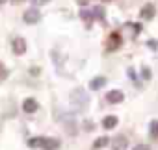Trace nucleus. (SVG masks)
<instances>
[{
	"instance_id": "8",
	"label": "nucleus",
	"mask_w": 158,
	"mask_h": 150,
	"mask_svg": "<svg viewBox=\"0 0 158 150\" xmlns=\"http://www.w3.org/2000/svg\"><path fill=\"white\" fill-rule=\"evenodd\" d=\"M104 84H106V78H104V76H97V78H93V80L89 82V89H91V91H99Z\"/></svg>"
},
{
	"instance_id": "1",
	"label": "nucleus",
	"mask_w": 158,
	"mask_h": 150,
	"mask_svg": "<svg viewBox=\"0 0 158 150\" xmlns=\"http://www.w3.org/2000/svg\"><path fill=\"white\" fill-rule=\"evenodd\" d=\"M11 50H13L15 56H23V54L26 52V41H24L23 37H15V39L11 41Z\"/></svg>"
},
{
	"instance_id": "6",
	"label": "nucleus",
	"mask_w": 158,
	"mask_h": 150,
	"mask_svg": "<svg viewBox=\"0 0 158 150\" xmlns=\"http://www.w3.org/2000/svg\"><path fill=\"white\" fill-rule=\"evenodd\" d=\"M139 17H141L143 21L152 19V17H154V6H152V4H145V6L141 8V11H139Z\"/></svg>"
},
{
	"instance_id": "16",
	"label": "nucleus",
	"mask_w": 158,
	"mask_h": 150,
	"mask_svg": "<svg viewBox=\"0 0 158 150\" xmlns=\"http://www.w3.org/2000/svg\"><path fill=\"white\" fill-rule=\"evenodd\" d=\"M80 17H82V19H86V21H88V22H91V17H93V15H91V13H89V11H86V10H84V11H82V13H80Z\"/></svg>"
},
{
	"instance_id": "3",
	"label": "nucleus",
	"mask_w": 158,
	"mask_h": 150,
	"mask_svg": "<svg viewBox=\"0 0 158 150\" xmlns=\"http://www.w3.org/2000/svg\"><path fill=\"white\" fill-rule=\"evenodd\" d=\"M112 148L114 150H127L128 148V139L125 135H115L112 141Z\"/></svg>"
},
{
	"instance_id": "10",
	"label": "nucleus",
	"mask_w": 158,
	"mask_h": 150,
	"mask_svg": "<svg viewBox=\"0 0 158 150\" xmlns=\"http://www.w3.org/2000/svg\"><path fill=\"white\" fill-rule=\"evenodd\" d=\"M119 45H121V35H119V34H112V35H110L108 48H110V50H115V48H119Z\"/></svg>"
},
{
	"instance_id": "11",
	"label": "nucleus",
	"mask_w": 158,
	"mask_h": 150,
	"mask_svg": "<svg viewBox=\"0 0 158 150\" xmlns=\"http://www.w3.org/2000/svg\"><path fill=\"white\" fill-rule=\"evenodd\" d=\"M28 146L30 148H37V146H43V137H32L28 141Z\"/></svg>"
},
{
	"instance_id": "15",
	"label": "nucleus",
	"mask_w": 158,
	"mask_h": 150,
	"mask_svg": "<svg viewBox=\"0 0 158 150\" xmlns=\"http://www.w3.org/2000/svg\"><path fill=\"white\" fill-rule=\"evenodd\" d=\"M141 78H145V80H149V78H151V70H149L147 67H143V69H141Z\"/></svg>"
},
{
	"instance_id": "5",
	"label": "nucleus",
	"mask_w": 158,
	"mask_h": 150,
	"mask_svg": "<svg viewBox=\"0 0 158 150\" xmlns=\"http://www.w3.org/2000/svg\"><path fill=\"white\" fill-rule=\"evenodd\" d=\"M23 109H24L26 113H35V111L39 109V104H37L35 98H26V100L23 102Z\"/></svg>"
},
{
	"instance_id": "17",
	"label": "nucleus",
	"mask_w": 158,
	"mask_h": 150,
	"mask_svg": "<svg viewBox=\"0 0 158 150\" xmlns=\"http://www.w3.org/2000/svg\"><path fill=\"white\" fill-rule=\"evenodd\" d=\"M6 74H8V72H6V69H4V65H2V63H0V78H6Z\"/></svg>"
},
{
	"instance_id": "18",
	"label": "nucleus",
	"mask_w": 158,
	"mask_h": 150,
	"mask_svg": "<svg viewBox=\"0 0 158 150\" xmlns=\"http://www.w3.org/2000/svg\"><path fill=\"white\" fill-rule=\"evenodd\" d=\"M47 2H50V0H34L35 6H43V4H47Z\"/></svg>"
},
{
	"instance_id": "9",
	"label": "nucleus",
	"mask_w": 158,
	"mask_h": 150,
	"mask_svg": "<svg viewBox=\"0 0 158 150\" xmlns=\"http://www.w3.org/2000/svg\"><path fill=\"white\" fill-rule=\"evenodd\" d=\"M102 126H104L106 130H114V128L117 126V117H115V115L104 117V119H102Z\"/></svg>"
},
{
	"instance_id": "19",
	"label": "nucleus",
	"mask_w": 158,
	"mask_h": 150,
	"mask_svg": "<svg viewBox=\"0 0 158 150\" xmlns=\"http://www.w3.org/2000/svg\"><path fill=\"white\" fill-rule=\"evenodd\" d=\"M134 150H149V146L147 144H138V146H134Z\"/></svg>"
},
{
	"instance_id": "2",
	"label": "nucleus",
	"mask_w": 158,
	"mask_h": 150,
	"mask_svg": "<svg viewBox=\"0 0 158 150\" xmlns=\"http://www.w3.org/2000/svg\"><path fill=\"white\" fill-rule=\"evenodd\" d=\"M23 19H24V22H26V24H35V22L39 21V10H35V8L26 10Z\"/></svg>"
},
{
	"instance_id": "14",
	"label": "nucleus",
	"mask_w": 158,
	"mask_h": 150,
	"mask_svg": "<svg viewBox=\"0 0 158 150\" xmlns=\"http://www.w3.org/2000/svg\"><path fill=\"white\" fill-rule=\"evenodd\" d=\"M151 133H152V137H158V120L151 122Z\"/></svg>"
},
{
	"instance_id": "13",
	"label": "nucleus",
	"mask_w": 158,
	"mask_h": 150,
	"mask_svg": "<svg viewBox=\"0 0 158 150\" xmlns=\"http://www.w3.org/2000/svg\"><path fill=\"white\" fill-rule=\"evenodd\" d=\"M93 17L95 19H104V10L102 8H93Z\"/></svg>"
},
{
	"instance_id": "21",
	"label": "nucleus",
	"mask_w": 158,
	"mask_h": 150,
	"mask_svg": "<svg viewBox=\"0 0 158 150\" xmlns=\"http://www.w3.org/2000/svg\"><path fill=\"white\" fill-rule=\"evenodd\" d=\"M102 2H112V0H102Z\"/></svg>"
},
{
	"instance_id": "12",
	"label": "nucleus",
	"mask_w": 158,
	"mask_h": 150,
	"mask_svg": "<svg viewBox=\"0 0 158 150\" xmlns=\"http://www.w3.org/2000/svg\"><path fill=\"white\" fill-rule=\"evenodd\" d=\"M106 143H110V139H108V137H99V139H95L93 148H102V146H106Z\"/></svg>"
},
{
	"instance_id": "22",
	"label": "nucleus",
	"mask_w": 158,
	"mask_h": 150,
	"mask_svg": "<svg viewBox=\"0 0 158 150\" xmlns=\"http://www.w3.org/2000/svg\"><path fill=\"white\" fill-rule=\"evenodd\" d=\"M2 2H6V0H0V4H2Z\"/></svg>"
},
{
	"instance_id": "4",
	"label": "nucleus",
	"mask_w": 158,
	"mask_h": 150,
	"mask_svg": "<svg viewBox=\"0 0 158 150\" xmlns=\"http://www.w3.org/2000/svg\"><path fill=\"white\" fill-rule=\"evenodd\" d=\"M123 98H125V95H123L119 89H114V91H110V93L106 95V100H108L110 104H119V102H123Z\"/></svg>"
},
{
	"instance_id": "7",
	"label": "nucleus",
	"mask_w": 158,
	"mask_h": 150,
	"mask_svg": "<svg viewBox=\"0 0 158 150\" xmlns=\"http://www.w3.org/2000/svg\"><path fill=\"white\" fill-rule=\"evenodd\" d=\"M60 146V141L58 139H52V137H43V146L45 150H56Z\"/></svg>"
},
{
	"instance_id": "20",
	"label": "nucleus",
	"mask_w": 158,
	"mask_h": 150,
	"mask_svg": "<svg viewBox=\"0 0 158 150\" xmlns=\"http://www.w3.org/2000/svg\"><path fill=\"white\" fill-rule=\"evenodd\" d=\"M13 2H15V4H19V2H23V0H13Z\"/></svg>"
}]
</instances>
